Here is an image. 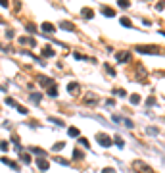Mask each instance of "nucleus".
Listing matches in <instances>:
<instances>
[{"label": "nucleus", "mask_w": 165, "mask_h": 173, "mask_svg": "<svg viewBox=\"0 0 165 173\" xmlns=\"http://www.w3.org/2000/svg\"><path fill=\"white\" fill-rule=\"evenodd\" d=\"M136 52H140V54H161L158 46H136Z\"/></svg>", "instance_id": "f257e3e1"}, {"label": "nucleus", "mask_w": 165, "mask_h": 173, "mask_svg": "<svg viewBox=\"0 0 165 173\" xmlns=\"http://www.w3.org/2000/svg\"><path fill=\"white\" fill-rule=\"evenodd\" d=\"M133 167H134V169H142L140 173H154V171H152V167H148L144 162H134Z\"/></svg>", "instance_id": "f03ea898"}, {"label": "nucleus", "mask_w": 165, "mask_h": 173, "mask_svg": "<svg viewBox=\"0 0 165 173\" xmlns=\"http://www.w3.org/2000/svg\"><path fill=\"white\" fill-rule=\"evenodd\" d=\"M117 62H119V64H125V62H129V60H131V52H117Z\"/></svg>", "instance_id": "7ed1b4c3"}, {"label": "nucleus", "mask_w": 165, "mask_h": 173, "mask_svg": "<svg viewBox=\"0 0 165 173\" xmlns=\"http://www.w3.org/2000/svg\"><path fill=\"white\" fill-rule=\"evenodd\" d=\"M98 142H100L102 146H111V139H109L108 135H98Z\"/></svg>", "instance_id": "20e7f679"}, {"label": "nucleus", "mask_w": 165, "mask_h": 173, "mask_svg": "<svg viewBox=\"0 0 165 173\" xmlns=\"http://www.w3.org/2000/svg\"><path fill=\"white\" fill-rule=\"evenodd\" d=\"M113 121L115 123H123L125 127H133V121L127 119V117H119V115H113Z\"/></svg>", "instance_id": "39448f33"}, {"label": "nucleus", "mask_w": 165, "mask_h": 173, "mask_svg": "<svg viewBox=\"0 0 165 173\" xmlns=\"http://www.w3.org/2000/svg\"><path fill=\"white\" fill-rule=\"evenodd\" d=\"M37 166H38V169L46 171V169H48V160H46V158H38V160H37Z\"/></svg>", "instance_id": "423d86ee"}, {"label": "nucleus", "mask_w": 165, "mask_h": 173, "mask_svg": "<svg viewBox=\"0 0 165 173\" xmlns=\"http://www.w3.org/2000/svg\"><path fill=\"white\" fill-rule=\"evenodd\" d=\"M100 12L104 13V15H108V18H113V15H115V12H113V10H111L109 6H102V8H100Z\"/></svg>", "instance_id": "0eeeda50"}, {"label": "nucleus", "mask_w": 165, "mask_h": 173, "mask_svg": "<svg viewBox=\"0 0 165 173\" xmlns=\"http://www.w3.org/2000/svg\"><path fill=\"white\" fill-rule=\"evenodd\" d=\"M40 29H42V31H46V33H52V31H56V27L52 25V23H48V21H44V23L40 25Z\"/></svg>", "instance_id": "6e6552de"}, {"label": "nucleus", "mask_w": 165, "mask_h": 173, "mask_svg": "<svg viewBox=\"0 0 165 173\" xmlns=\"http://www.w3.org/2000/svg\"><path fill=\"white\" fill-rule=\"evenodd\" d=\"M2 162H4L6 166H10V167H12V169H13V171H19V166H17V164H15V162L8 160V158H2Z\"/></svg>", "instance_id": "1a4fd4ad"}, {"label": "nucleus", "mask_w": 165, "mask_h": 173, "mask_svg": "<svg viewBox=\"0 0 165 173\" xmlns=\"http://www.w3.org/2000/svg\"><path fill=\"white\" fill-rule=\"evenodd\" d=\"M19 42H21V44H29V46L37 44V42H35V38H29V37H21V38H19Z\"/></svg>", "instance_id": "9d476101"}, {"label": "nucleus", "mask_w": 165, "mask_h": 173, "mask_svg": "<svg viewBox=\"0 0 165 173\" xmlns=\"http://www.w3.org/2000/svg\"><path fill=\"white\" fill-rule=\"evenodd\" d=\"M42 56L44 58H52V56H56V52L52 50L50 46H46V48H42Z\"/></svg>", "instance_id": "9b49d317"}, {"label": "nucleus", "mask_w": 165, "mask_h": 173, "mask_svg": "<svg viewBox=\"0 0 165 173\" xmlns=\"http://www.w3.org/2000/svg\"><path fill=\"white\" fill-rule=\"evenodd\" d=\"M60 27H62V29H65V31H73V29H75V27H73V23H69V21H62V23H60Z\"/></svg>", "instance_id": "f8f14e48"}, {"label": "nucleus", "mask_w": 165, "mask_h": 173, "mask_svg": "<svg viewBox=\"0 0 165 173\" xmlns=\"http://www.w3.org/2000/svg\"><path fill=\"white\" fill-rule=\"evenodd\" d=\"M38 81H40V85H44V87H50V85H54L50 77H38Z\"/></svg>", "instance_id": "ddd939ff"}, {"label": "nucleus", "mask_w": 165, "mask_h": 173, "mask_svg": "<svg viewBox=\"0 0 165 173\" xmlns=\"http://www.w3.org/2000/svg\"><path fill=\"white\" fill-rule=\"evenodd\" d=\"M48 94L50 96H58V87L56 85H50V87H48Z\"/></svg>", "instance_id": "4468645a"}, {"label": "nucleus", "mask_w": 165, "mask_h": 173, "mask_svg": "<svg viewBox=\"0 0 165 173\" xmlns=\"http://www.w3.org/2000/svg\"><path fill=\"white\" fill-rule=\"evenodd\" d=\"M67 135H69V137H79V129L77 127H69L67 129Z\"/></svg>", "instance_id": "2eb2a0df"}, {"label": "nucleus", "mask_w": 165, "mask_h": 173, "mask_svg": "<svg viewBox=\"0 0 165 173\" xmlns=\"http://www.w3.org/2000/svg\"><path fill=\"white\" fill-rule=\"evenodd\" d=\"M96 100H98V98H96L94 94H89V96H85V102H87V104H94Z\"/></svg>", "instance_id": "dca6fc26"}, {"label": "nucleus", "mask_w": 165, "mask_h": 173, "mask_svg": "<svg viewBox=\"0 0 165 173\" xmlns=\"http://www.w3.org/2000/svg\"><path fill=\"white\" fill-rule=\"evenodd\" d=\"M67 90H69V92H77V90H79V85L77 83H69L67 85Z\"/></svg>", "instance_id": "f3484780"}, {"label": "nucleus", "mask_w": 165, "mask_h": 173, "mask_svg": "<svg viewBox=\"0 0 165 173\" xmlns=\"http://www.w3.org/2000/svg\"><path fill=\"white\" fill-rule=\"evenodd\" d=\"M121 25H123V27H133V23H131V19L121 18Z\"/></svg>", "instance_id": "a211bd4d"}, {"label": "nucleus", "mask_w": 165, "mask_h": 173, "mask_svg": "<svg viewBox=\"0 0 165 173\" xmlns=\"http://www.w3.org/2000/svg\"><path fill=\"white\" fill-rule=\"evenodd\" d=\"M82 15H85L87 19H90L92 18V10H90V8H85V10H82Z\"/></svg>", "instance_id": "6ab92c4d"}, {"label": "nucleus", "mask_w": 165, "mask_h": 173, "mask_svg": "<svg viewBox=\"0 0 165 173\" xmlns=\"http://www.w3.org/2000/svg\"><path fill=\"white\" fill-rule=\"evenodd\" d=\"M19 160L25 162V164H29V162H31V156H29V154H21V156H19Z\"/></svg>", "instance_id": "aec40b11"}, {"label": "nucleus", "mask_w": 165, "mask_h": 173, "mask_svg": "<svg viewBox=\"0 0 165 173\" xmlns=\"http://www.w3.org/2000/svg\"><path fill=\"white\" fill-rule=\"evenodd\" d=\"M65 142H58V144H54V152H60V150H64Z\"/></svg>", "instance_id": "412c9836"}, {"label": "nucleus", "mask_w": 165, "mask_h": 173, "mask_svg": "<svg viewBox=\"0 0 165 173\" xmlns=\"http://www.w3.org/2000/svg\"><path fill=\"white\" fill-rule=\"evenodd\" d=\"M54 160H56L58 164H62V166H67V164H69L67 160H64V158H58V156H54Z\"/></svg>", "instance_id": "4be33fe9"}, {"label": "nucleus", "mask_w": 165, "mask_h": 173, "mask_svg": "<svg viewBox=\"0 0 165 173\" xmlns=\"http://www.w3.org/2000/svg\"><path fill=\"white\" fill-rule=\"evenodd\" d=\"M113 141H115V144H117V146H119V148H123V144H125V142H123V139H121V137H115Z\"/></svg>", "instance_id": "5701e85b"}, {"label": "nucleus", "mask_w": 165, "mask_h": 173, "mask_svg": "<svg viewBox=\"0 0 165 173\" xmlns=\"http://www.w3.org/2000/svg\"><path fill=\"white\" fill-rule=\"evenodd\" d=\"M73 158H75V160H82V152L81 150H75V152H73Z\"/></svg>", "instance_id": "b1692460"}, {"label": "nucleus", "mask_w": 165, "mask_h": 173, "mask_svg": "<svg viewBox=\"0 0 165 173\" xmlns=\"http://www.w3.org/2000/svg\"><path fill=\"white\" fill-rule=\"evenodd\" d=\"M140 102V96L138 94H133L131 96V104H138Z\"/></svg>", "instance_id": "393cba45"}, {"label": "nucleus", "mask_w": 165, "mask_h": 173, "mask_svg": "<svg viewBox=\"0 0 165 173\" xmlns=\"http://www.w3.org/2000/svg\"><path fill=\"white\" fill-rule=\"evenodd\" d=\"M6 104H10V106H15V108H17V102H15L13 98H10V96L6 98Z\"/></svg>", "instance_id": "a878e982"}, {"label": "nucleus", "mask_w": 165, "mask_h": 173, "mask_svg": "<svg viewBox=\"0 0 165 173\" xmlns=\"http://www.w3.org/2000/svg\"><path fill=\"white\" fill-rule=\"evenodd\" d=\"M31 100H33V102H40V94H37V92L31 94Z\"/></svg>", "instance_id": "bb28decb"}, {"label": "nucleus", "mask_w": 165, "mask_h": 173, "mask_svg": "<svg viewBox=\"0 0 165 173\" xmlns=\"http://www.w3.org/2000/svg\"><path fill=\"white\" fill-rule=\"evenodd\" d=\"M119 6H121V8H129L131 4H129L127 0H119Z\"/></svg>", "instance_id": "cd10ccee"}, {"label": "nucleus", "mask_w": 165, "mask_h": 173, "mask_svg": "<svg viewBox=\"0 0 165 173\" xmlns=\"http://www.w3.org/2000/svg\"><path fill=\"white\" fill-rule=\"evenodd\" d=\"M79 142H81L82 146H87V148H89V141H87V139H85V137H81V139H79Z\"/></svg>", "instance_id": "c85d7f7f"}, {"label": "nucleus", "mask_w": 165, "mask_h": 173, "mask_svg": "<svg viewBox=\"0 0 165 173\" xmlns=\"http://www.w3.org/2000/svg\"><path fill=\"white\" fill-rule=\"evenodd\" d=\"M0 150H8V142L6 141H0Z\"/></svg>", "instance_id": "c756f323"}, {"label": "nucleus", "mask_w": 165, "mask_h": 173, "mask_svg": "<svg viewBox=\"0 0 165 173\" xmlns=\"http://www.w3.org/2000/svg\"><path fill=\"white\" fill-rule=\"evenodd\" d=\"M115 94H117V96H125V94H127V92H125V90H123V89H119V90H115Z\"/></svg>", "instance_id": "7c9ffc66"}, {"label": "nucleus", "mask_w": 165, "mask_h": 173, "mask_svg": "<svg viewBox=\"0 0 165 173\" xmlns=\"http://www.w3.org/2000/svg\"><path fill=\"white\" fill-rule=\"evenodd\" d=\"M148 133H150V135H158V129H154V127H150V129H148Z\"/></svg>", "instance_id": "2f4dec72"}, {"label": "nucleus", "mask_w": 165, "mask_h": 173, "mask_svg": "<svg viewBox=\"0 0 165 173\" xmlns=\"http://www.w3.org/2000/svg\"><path fill=\"white\" fill-rule=\"evenodd\" d=\"M102 173H115L111 167H106V169H102Z\"/></svg>", "instance_id": "473e14b6"}, {"label": "nucleus", "mask_w": 165, "mask_h": 173, "mask_svg": "<svg viewBox=\"0 0 165 173\" xmlns=\"http://www.w3.org/2000/svg\"><path fill=\"white\" fill-rule=\"evenodd\" d=\"M163 8H165V4H163V2H159L158 6H156V10H163Z\"/></svg>", "instance_id": "72a5a7b5"}, {"label": "nucleus", "mask_w": 165, "mask_h": 173, "mask_svg": "<svg viewBox=\"0 0 165 173\" xmlns=\"http://www.w3.org/2000/svg\"><path fill=\"white\" fill-rule=\"evenodd\" d=\"M0 6H2V8H8V2H6V0H0Z\"/></svg>", "instance_id": "f704fd0d"}]
</instances>
